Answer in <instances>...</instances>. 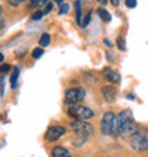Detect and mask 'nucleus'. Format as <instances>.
I'll return each mask as SVG.
<instances>
[{"label": "nucleus", "mask_w": 148, "mask_h": 157, "mask_svg": "<svg viewBox=\"0 0 148 157\" xmlns=\"http://www.w3.org/2000/svg\"><path fill=\"white\" fill-rule=\"evenodd\" d=\"M70 126L74 132H76L77 137H81L83 141H86L93 134V132H94L93 126L90 123H87L86 120H73L70 123Z\"/></svg>", "instance_id": "7ed1b4c3"}, {"label": "nucleus", "mask_w": 148, "mask_h": 157, "mask_svg": "<svg viewBox=\"0 0 148 157\" xmlns=\"http://www.w3.org/2000/svg\"><path fill=\"white\" fill-rule=\"evenodd\" d=\"M90 19H91V12L87 13V16L84 17V21L81 23V27H87V26L90 25Z\"/></svg>", "instance_id": "6ab92c4d"}, {"label": "nucleus", "mask_w": 148, "mask_h": 157, "mask_svg": "<svg viewBox=\"0 0 148 157\" xmlns=\"http://www.w3.org/2000/svg\"><path fill=\"white\" fill-rule=\"evenodd\" d=\"M84 97H86V91L83 90L81 87H71V89H67L66 90L64 103L68 104V106H74V104L80 103Z\"/></svg>", "instance_id": "39448f33"}, {"label": "nucleus", "mask_w": 148, "mask_h": 157, "mask_svg": "<svg viewBox=\"0 0 148 157\" xmlns=\"http://www.w3.org/2000/svg\"><path fill=\"white\" fill-rule=\"evenodd\" d=\"M103 75H104V78H105L108 83H118L120 82L118 71H114V70H111V69H104Z\"/></svg>", "instance_id": "1a4fd4ad"}, {"label": "nucleus", "mask_w": 148, "mask_h": 157, "mask_svg": "<svg viewBox=\"0 0 148 157\" xmlns=\"http://www.w3.org/2000/svg\"><path fill=\"white\" fill-rule=\"evenodd\" d=\"M110 2H111V4H113V6H118V3H120L118 0H110Z\"/></svg>", "instance_id": "bb28decb"}, {"label": "nucleus", "mask_w": 148, "mask_h": 157, "mask_svg": "<svg viewBox=\"0 0 148 157\" xmlns=\"http://www.w3.org/2000/svg\"><path fill=\"white\" fill-rule=\"evenodd\" d=\"M17 77H19V69H14V70H13V75H12V89H16Z\"/></svg>", "instance_id": "f3484780"}, {"label": "nucleus", "mask_w": 148, "mask_h": 157, "mask_svg": "<svg viewBox=\"0 0 148 157\" xmlns=\"http://www.w3.org/2000/svg\"><path fill=\"white\" fill-rule=\"evenodd\" d=\"M53 157H71V154L67 149L57 146V147H54L53 149Z\"/></svg>", "instance_id": "9d476101"}, {"label": "nucleus", "mask_w": 148, "mask_h": 157, "mask_svg": "<svg viewBox=\"0 0 148 157\" xmlns=\"http://www.w3.org/2000/svg\"><path fill=\"white\" fill-rule=\"evenodd\" d=\"M68 114L74 117V120H90L91 117H94V112L88 107L80 106V104H74L68 107Z\"/></svg>", "instance_id": "20e7f679"}, {"label": "nucleus", "mask_w": 148, "mask_h": 157, "mask_svg": "<svg viewBox=\"0 0 148 157\" xmlns=\"http://www.w3.org/2000/svg\"><path fill=\"white\" fill-rule=\"evenodd\" d=\"M2 13H3V10H2V6H0V16H2Z\"/></svg>", "instance_id": "473e14b6"}, {"label": "nucleus", "mask_w": 148, "mask_h": 157, "mask_svg": "<svg viewBox=\"0 0 148 157\" xmlns=\"http://www.w3.org/2000/svg\"><path fill=\"white\" fill-rule=\"evenodd\" d=\"M68 9H70V6L68 4H66V3H63L61 4V7H60V14H66V13H68Z\"/></svg>", "instance_id": "aec40b11"}, {"label": "nucleus", "mask_w": 148, "mask_h": 157, "mask_svg": "<svg viewBox=\"0 0 148 157\" xmlns=\"http://www.w3.org/2000/svg\"><path fill=\"white\" fill-rule=\"evenodd\" d=\"M50 40H51V39H50V34L44 33L40 37V41H39V43H40V47H47V46L50 44Z\"/></svg>", "instance_id": "4468645a"}, {"label": "nucleus", "mask_w": 148, "mask_h": 157, "mask_svg": "<svg viewBox=\"0 0 148 157\" xmlns=\"http://www.w3.org/2000/svg\"><path fill=\"white\" fill-rule=\"evenodd\" d=\"M125 6L128 9H134L137 6V0H125Z\"/></svg>", "instance_id": "412c9836"}, {"label": "nucleus", "mask_w": 148, "mask_h": 157, "mask_svg": "<svg viewBox=\"0 0 148 157\" xmlns=\"http://www.w3.org/2000/svg\"><path fill=\"white\" fill-rule=\"evenodd\" d=\"M0 94L2 96L4 94V77L3 76L0 77Z\"/></svg>", "instance_id": "5701e85b"}, {"label": "nucleus", "mask_w": 148, "mask_h": 157, "mask_svg": "<svg viewBox=\"0 0 148 157\" xmlns=\"http://www.w3.org/2000/svg\"><path fill=\"white\" fill-rule=\"evenodd\" d=\"M43 14H44V13L41 12V10H37L36 13H33V16H31V20H34V21L40 20L41 17H43Z\"/></svg>", "instance_id": "a211bd4d"}, {"label": "nucleus", "mask_w": 148, "mask_h": 157, "mask_svg": "<svg viewBox=\"0 0 148 157\" xmlns=\"http://www.w3.org/2000/svg\"><path fill=\"white\" fill-rule=\"evenodd\" d=\"M137 132L135 124H134V119H132V113L131 110H124L115 116L114 120V126H113V136H121L124 137H131L134 133Z\"/></svg>", "instance_id": "f257e3e1"}, {"label": "nucleus", "mask_w": 148, "mask_h": 157, "mask_svg": "<svg viewBox=\"0 0 148 157\" xmlns=\"http://www.w3.org/2000/svg\"><path fill=\"white\" fill-rule=\"evenodd\" d=\"M117 46H118V49L121 50V52H125V40H124V37L123 36H118L117 37Z\"/></svg>", "instance_id": "dca6fc26"}, {"label": "nucleus", "mask_w": 148, "mask_h": 157, "mask_svg": "<svg viewBox=\"0 0 148 157\" xmlns=\"http://www.w3.org/2000/svg\"><path fill=\"white\" fill-rule=\"evenodd\" d=\"M4 26H6V23H4V20H3V19H0V30L3 29Z\"/></svg>", "instance_id": "a878e982"}, {"label": "nucleus", "mask_w": 148, "mask_h": 157, "mask_svg": "<svg viewBox=\"0 0 148 157\" xmlns=\"http://www.w3.org/2000/svg\"><path fill=\"white\" fill-rule=\"evenodd\" d=\"M130 144L135 151H147L148 150V127L138 128L131 137Z\"/></svg>", "instance_id": "f03ea898"}, {"label": "nucleus", "mask_w": 148, "mask_h": 157, "mask_svg": "<svg viewBox=\"0 0 148 157\" xmlns=\"http://www.w3.org/2000/svg\"><path fill=\"white\" fill-rule=\"evenodd\" d=\"M7 2H9V4H10V6H13V7H17V6H20V4L23 3L24 0H7Z\"/></svg>", "instance_id": "4be33fe9"}, {"label": "nucleus", "mask_w": 148, "mask_h": 157, "mask_svg": "<svg viewBox=\"0 0 148 157\" xmlns=\"http://www.w3.org/2000/svg\"><path fill=\"white\" fill-rule=\"evenodd\" d=\"M101 93H103V97L105 101L108 103H113L117 97V93H115V89L113 86H104L101 87Z\"/></svg>", "instance_id": "6e6552de"}, {"label": "nucleus", "mask_w": 148, "mask_h": 157, "mask_svg": "<svg viewBox=\"0 0 148 157\" xmlns=\"http://www.w3.org/2000/svg\"><path fill=\"white\" fill-rule=\"evenodd\" d=\"M49 3V0H30V7L33 9H40L44 4Z\"/></svg>", "instance_id": "ddd939ff"}, {"label": "nucleus", "mask_w": 148, "mask_h": 157, "mask_svg": "<svg viewBox=\"0 0 148 157\" xmlns=\"http://www.w3.org/2000/svg\"><path fill=\"white\" fill-rule=\"evenodd\" d=\"M115 116L113 112L104 113L103 120H101V132L105 136H113V126H114Z\"/></svg>", "instance_id": "423d86ee"}, {"label": "nucleus", "mask_w": 148, "mask_h": 157, "mask_svg": "<svg viewBox=\"0 0 148 157\" xmlns=\"http://www.w3.org/2000/svg\"><path fill=\"white\" fill-rule=\"evenodd\" d=\"M74 9H76V21H77V25L81 26V2L80 0L76 2Z\"/></svg>", "instance_id": "9b49d317"}, {"label": "nucleus", "mask_w": 148, "mask_h": 157, "mask_svg": "<svg viewBox=\"0 0 148 157\" xmlns=\"http://www.w3.org/2000/svg\"><path fill=\"white\" fill-rule=\"evenodd\" d=\"M97 13H98V16L101 17V20L104 21V23H108V21L111 20V14L105 10V9H98L97 10Z\"/></svg>", "instance_id": "f8f14e48"}, {"label": "nucleus", "mask_w": 148, "mask_h": 157, "mask_svg": "<svg viewBox=\"0 0 148 157\" xmlns=\"http://www.w3.org/2000/svg\"><path fill=\"white\" fill-rule=\"evenodd\" d=\"M10 70V64H4V66H0V73H6V71Z\"/></svg>", "instance_id": "393cba45"}, {"label": "nucleus", "mask_w": 148, "mask_h": 157, "mask_svg": "<svg viewBox=\"0 0 148 157\" xmlns=\"http://www.w3.org/2000/svg\"><path fill=\"white\" fill-rule=\"evenodd\" d=\"M127 99H130V100H134V96H132V94H127Z\"/></svg>", "instance_id": "c85d7f7f"}, {"label": "nucleus", "mask_w": 148, "mask_h": 157, "mask_svg": "<svg viewBox=\"0 0 148 157\" xmlns=\"http://www.w3.org/2000/svg\"><path fill=\"white\" fill-rule=\"evenodd\" d=\"M43 53H44V52H43V47L39 46V47H36V49L31 52V57L33 59H40L41 56H43Z\"/></svg>", "instance_id": "2eb2a0df"}, {"label": "nucleus", "mask_w": 148, "mask_h": 157, "mask_svg": "<svg viewBox=\"0 0 148 157\" xmlns=\"http://www.w3.org/2000/svg\"><path fill=\"white\" fill-rule=\"evenodd\" d=\"M64 134H66V128L63 126H51L44 133V139L47 141H56L58 139H61Z\"/></svg>", "instance_id": "0eeeda50"}, {"label": "nucleus", "mask_w": 148, "mask_h": 157, "mask_svg": "<svg viewBox=\"0 0 148 157\" xmlns=\"http://www.w3.org/2000/svg\"><path fill=\"white\" fill-rule=\"evenodd\" d=\"M57 3H60V4H63V0H56Z\"/></svg>", "instance_id": "2f4dec72"}, {"label": "nucleus", "mask_w": 148, "mask_h": 157, "mask_svg": "<svg viewBox=\"0 0 148 157\" xmlns=\"http://www.w3.org/2000/svg\"><path fill=\"white\" fill-rule=\"evenodd\" d=\"M50 10H53V3H47V4H46V7H44V10H43V13H44V14H47V13H50Z\"/></svg>", "instance_id": "b1692460"}, {"label": "nucleus", "mask_w": 148, "mask_h": 157, "mask_svg": "<svg viewBox=\"0 0 148 157\" xmlns=\"http://www.w3.org/2000/svg\"><path fill=\"white\" fill-rule=\"evenodd\" d=\"M3 60H4V56H3V54H2V53H0V63L3 62Z\"/></svg>", "instance_id": "7c9ffc66"}, {"label": "nucleus", "mask_w": 148, "mask_h": 157, "mask_svg": "<svg viewBox=\"0 0 148 157\" xmlns=\"http://www.w3.org/2000/svg\"><path fill=\"white\" fill-rule=\"evenodd\" d=\"M98 2H100V3H101V4H105V3H107V2H108V0H98Z\"/></svg>", "instance_id": "c756f323"}, {"label": "nucleus", "mask_w": 148, "mask_h": 157, "mask_svg": "<svg viewBox=\"0 0 148 157\" xmlns=\"http://www.w3.org/2000/svg\"><path fill=\"white\" fill-rule=\"evenodd\" d=\"M104 43H105V44H107L108 47H111V43H110V40H107V39H105V40H104Z\"/></svg>", "instance_id": "cd10ccee"}]
</instances>
